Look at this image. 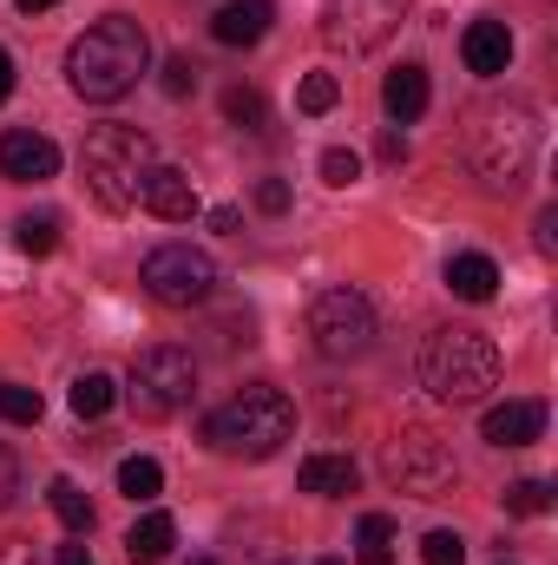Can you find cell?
<instances>
[{
  "label": "cell",
  "mask_w": 558,
  "mask_h": 565,
  "mask_svg": "<svg viewBox=\"0 0 558 565\" xmlns=\"http://www.w3.org/2000/svg\"><path fill=\"white\" fill-rule=\"evenodd\" d=\"M144 73H151V40H144V26L132 13H106V20L86 26V33L73 40V53H66V79H73V93L93 99V106L126 99Z\"/></svg>",
  "instance_id": "obj_1"
},
{
  "label": "cell",
  "mask_w": 558,
  "mask_h": 565,
  "mask_svg": "<svg viewBox=\"0 0 558 565\" xmlns=\"http://www.w3.org/2000/svg\"><path fill=\"white\" fill-rule=\"evenodd\" d=\"M539 158V113L526 99H493V106H473L466 119V164L480 171L486 191H513L526 184Z\"/></svg>",
  "instance_id": "obj_2"
},
{
  "label": "cell",
  "mask_w": 558,
  "mask_h": 565,
  "mask_svg": "<svg viewBox=\"0 0 558 565\" xmlns=\"http://www.w3.org/2000/svg\"><path fill=\"white\" fill-rule=\"evenodd\" d=\"M420 382H427V395L447 402V408L486 402V395L500 388V349H493V335H486V329H466V322L427 335V349H420Z\"/></svg>",
  "instance_id": "obj_3"
},
{
  "label": "cell",
  "mask_w": 558,
  "mask_h": 565,
  "mask_svg": "<svg viewBox=\"0 0 558 565\" xmlns=\"http://www.w3.org/2000/svg\"><path fill=\"white\" fill-rule=\"evenodd\" d=\"M289 427H296L289 395L270 388V382H250L244 395H230V402L204 422V440H211L224 460H270L282 440H289Z\"/></svg>",
  "instance_id": "obj_4"
},
{
  "label": "cell",
  "mask_w": 558,
  "mask_h": 565,
  "mask_svg": "<svg viewBox=\"0 0 558 565\" xmlns=\"http://www.w3.org/2000/svg\"><path fill=\"white\" fill-rule=\"evenodd\" d=\"M151 139L139 126H99L86 151H79V171H86V191L106 204V211H132L144 198V178H151Z\"/></svg>",
  "instance_id": "obj_5"
},
{
  "label": "cell",
  "mask_w": 558,
  "mask_h": 565,
  "mask_svg": "<svg viewBox=\"0 0 558 565\" xmlns=\"http://www.w3.org/2000/svg\"><path fill=\"white\" fill-rule=\"evenodd\" d=\"M309 342H315V355H329V362L368 355V349H375V309H368V296L348 289V282L322 289V296L309 302Z\"/></svg>",
  "instance_id": "obj_6"
},
{
  "label": "cell",
  "mask_w": 558,
  "mask_h": 565,
  "mask_svg": "<svg viewBox=\"0 0 558 565\" xmlns=\"http://www.w3.org/2000/svg\"><path fill=\"white\" fill-rule=\"evenodd\" d=\"M126 395H132L139 422H164V415H178V408L197 395V362H191V349H178V342L144 349L139 362H132Z\"/></svg>",
  "instance_id": "obj_7"
},
{
  "label": "cell",
  "mask_w": 558,
  "mask_h": 565,
  "mask_svg": "<svg viewBox=\"0 0 558 565\" xmlns=\"http://www.w3.org/2000/svg\"><path fill=\"white\" fill-rule=\"evenodd\" d=\"M382 473L395 480V493H415V500H440V493L460 487V460H453V447L433 440V434H420V427L415 434H401V440H388Z\"/></svg>",
  "instance_id": "obj_8"
},
{
  "label": "cell",
  "mask_w": 558,
  "mask_h": 565,
  "mask_svg": "<svg viewBox=\"0 0 558 565\" xmlns=\"http://www.w3.org/2000/svg\"><path fill=\"white\" fill-rule=\"evenodd\" d=\"M144 289H151V302H164V309H197V302H211V289H217V264H211L204 250H191V244H158V250L144 257Z\"/></svg>",
  "instance_id": "obj_9"
},
{
  "label": "cell",
  "mask_w": 558,
  "mask_h": 565,
  "mask_svg": "<svg viewBox=\"0 0 558 565\" xmlns=\"http://www.w3.org/2000/svg\"><path fill=\"white\" fill-rule=\"evenodd\" d=\"M401 20H408V0H329L322 7V40L335 53H375Z\"/></svg>",
  "instance_id": "obj_10"
},
{
  "label": "cell",
  "mask_w": 558,
  "mask_h": 565,
  "mask_svg": "<svg viewBox=\"0 0 558 565\" xmlns=\"http://www.w3.org/2000/svg\"><path fill=\"white\" fill-rule=\"evenodd\" d=\"M60 171V145L46 132H0V178L13 184H46Z\"/></svg>",
  "instance_id": "obj_11"
},
{
  "label": "cell",
  "mask_w": 558,
  "mask_h": 565,
  "mask_svg": "<svg viewBox=\"0 0 558 565\" xmlns=\"http://www.w3.org/2000/svg\"><path fill=\"white\" fill-rule=\"evenodd\" d=\"M139 204L151 217H164V224H191V217H197V184H191V171H178V164H151Z\"/></svg>",
  "instance_id": "obj_12"
},
{
  "label": "cell",
  "mask_w": 558,
  "mask_h": 565,
  "mask_svg": "<svg viewBox=\"0 0 558 565\" xmlns=\"http://www.w3.org/2000/svg\"><path fill=\"white\" fill-rule=\"evenodd\" d=\"M460 60H466V73L500 79V73L513 66V33H506V20H473V26L460 33Z\"/></svg>",
  "instance_id": "obj_13"
},
{
  "label": "cell",
  "mask_w": 558,
  "mask_h": 565,
  "mask_svg": "<svg viewBox=\"0 0 558 565\" xmlns=\"http://www.w3.org/2000/svg\"><path fill=\"white\" fill-rule=\"evenodd\" d=\"M277 20V0H224L217 20H211V40L217 46H257Z\"/></svg>",
  "instance_id": "obj_14"
},
{
  "label": "cell",
  "mask_w": 558,
  "mask_h": 565,
  "mask_svg": "<svg viewBox=\"0 0 558 565\" xmlns=\"http://www.w3.org/2000/svg\"><path fill=\"white\" fill-rule=\"evenodd\" d=\"M546 434V402H500L486 408V440L493 447H533Z\"/></svg>",
  "instance_id": "obj_15"
},
{
  "label": "cell",
  "mask_w": 558,
  "mask_h": 565,
  "mask_svg": "<svg viewBox=\"0 0 558 565\" xmlns=\"http://www.w3.org/2000/svg\"><path fill=\"white\" fill-rule=\"evenodd\" d=\"M427 66H395L388 79H382V106H388V119L395 126H415L420 113H427Z\"/></svg>",
  "instance_id": "obj_16"
},
{
  "label": "cell",
  "mask_w": 558,
  "mask_h": 565,
  "mask_svg": "<svg viewBox=\"0 0 558 565\" xmlns=\"http://www.w3.org/2000/svg\"><path fill=\"white\" fill-rule=\"evenodd\" d=\"M355 460H342V454H309L302 467H296V487L302 493H322V500H342V493H355Z\"/></svg>",
  "instance_id": "obj_17"
},
{
  "label": "cell",
  "mask_w": 558,
  "mask_h": 565,
  "mask_svg": "<svg viewBox=\"0 0 558 565\" xmlns=\"http://www.w3.org/2000/svg\"><path fill=\"white\" fill-rule=\"evenodd\" d=\"M447 289H453L460 302H493V289H500V264L480 257V250H460V257L447 264Z\"/></svg>",
  "instance_id": "obj_18"
},
{
  "label": "cell",
  "mask_w": 558,
  "mask_h": 565,
  "mask_svg": "<svg viewBox=\"0 0 558 565\" xmlns=\"http://www.w3.org/2000/svg\"><path fill=\"white\" fill-rule=\"evenodd\" d=\"M395 546H401L395 520H388V513H362V526H355V559L362 565H395Z\"/></svg>",
  "instance_id": "obj_19"
},
{
  "label": "cell",
  "mask_w": 558,
  "mask_h": 565,
  "mask_svg": "<svg viewBox=\"0 0 558 565\" xmlns=\"http://www.w3.org/2000/svg\"><path fill=\"white\" fill-rule=\"evenodd\" d=\"M171 540H178V526H171V513H144L139 526L126 533V553L139 565H158L164 553H171Z\"/></svg>",
  "instance_id": "obj_20"
},
{
  "label": "cell",
  "mask_w": 558,
  "mask_h": 565,
  "mask_svg": "<svg viewBox=\"0 0 558 565\" xmlns=\"http://www.w3.org/2000/svg\"><path fill=\"white\" fill-rule=\"evenodd\" d=\"M66 402H73V415H79V422H99V415L119 402V382H112L106 369H86V375L73 382V395H66Z\"/></svg>",
  "instance_id": "obj_21"
},
{
  "label": "cell",
  "mask_w": 558,
  "mask_h": 565,
  "mask_svg": "<svg viewBox=\"0 0 558 565\" xmlns=\"http://www.w3.org/2000/svg\"><path fill=\"white\" fill-rule=\"evenodd\" d=\"M46 500H53V513H60V526H66L73 540H86V533H93V500H86V487H79V480H53V487H46Z\"/></svg>",
  "instance_id": "obj_22"
},
{
  "label": "cell",
  "mask_w": 558,
  "mask_h": 565,
  "mask_svg": "<svg viewBox=\"0 0 558 565\" xmlns=\"http://www.w3.org/2000/svg\"><path fill=\"white\" fill-rule=\"evenodd\" d=\"M119 493H126L132 507L158 500V493H164V467H158L151 454H132V460H119Z\"/></svg>",
  "instance_id": "obj_23"
},
{
  "label": "cell",
  "mask_w": 558,
  "mask_h": 565,
  "mask_svg": "<svg viewBox=\"0 0 558 565\" xmlns=\"http://www.w3.org/2000/svg\"><path fill=\"white\" fill-rule=\"evenodd\" d=\"M335 99H342V79H335V73H309V79L296 86V113H309V119L335 113Z\"/></svg>",
  "instance_id": "obj_24"
},
{
  "label": "cell",
  "mask_w": 558,
  "mask_h": 565,
  "mask_svg": "<svg viewBox=\"0 0 558 565\" xmlns=\"http://www.w3.org/2000/svg\"><path fill=\"white\" fill-rule=\"evenodd\" d=\"M13 244H20L26 257H46V250L60 244V217H53V211H33V217H20V224H13Z\"/></svg>",
  "instance_id": "obj_25"
},
{
  "label": "cell",
  "mask_w": 558,
  "mask_h": 565,
  "mask_svg": "<svg viewBox=\"0 0 558 565\" xmlns=\"http://www.w3.org/2000/svg\"><path fill=\"white\" fill-rule=\"evenodd\" d=\"M224 119H230L237 132H264V93H257V86H230V93H224Z\"/></svg>",
  "instance_id": "obj_26"
},
{
  "label": "cell",
  "mask_w": 558,
  "mask_h": 565,
  "mask_svg": "<svg viewBox=\"0 0 558 565\" xmlns=\"http://www.w3.org/2000/svg\"><path fill=\"white\" fill-rule=\"evenodd\" d=\"M46 415V402H40V388H20V382H0V422H20L33 427Z\"/></svg>",
  "instance_id": "obj_27"
},
{
  "label": "cell",
  "mask_w": 558,
  "mask_h": 565,
  "mask_svg": "<svg viewBox=\"0 0 558 565\" xmlns=\"http://www.w3.org/2000/svg\"><path fill=\"white\" fill-rule=\"evenodd\" d=\"M506 513H519V520L552 513V487H546V480H513V487H506Z\"/></svg>",
  "instance_id": "obj_28"
},
{
  "label": "cell",
  "mask_w": 558,
  "mask_h": 565,
  "mask_svg": "<svg viewBox=\"0 0 558 565\" xmlns=\"http://www.w3.org/2000/svg\"><path fill=\"white\" fill-rule=\"evenodd\" d=\"M355 178H362V158H355L348 145H329V151H322V184H335V191H348Z\"/></svg>",
  "instance_id": "obj_29"
},
{
  "label": "cell",
  "mask_w": 558,
  "mask_h": 565,
  "mask_svg": "<svg viewBox=\"0 0 558 565\" xmlns=\"http://www.w3.org/2000/svg\"><path fill=\"white\" fill-rule=\"evenodd\" d=\"M420 559H427V565H466V540L440 526V533H427V540H420Z\"/></svg>",
  "instance_id": "obj_30"
},
{
  "label": "cell",
  "mask_w": 558,
  "mask_h": 565,
  "mask_svg": "<svg viewBox=\"0 0 558 565\" xmlns=\"http://www.w3.org/2000/svg\"><path fill=\"white\" fill-rule=\"evenodd\" d=\"M164 93H171V99H191V93H197V66H191L184 53L164 60Z\"/></svg>",
  "instance_id": "obj_31"
},
{
  "label": "cell",
  "mask_w": 558,
  "mask_h": 565,
  "mask_svg": "<svg viewBox=\"0 0 558 565\" xmlns=\"http://www.w3.org/2000/svg\"><path fill=\"white\" fill-rule=\"evenodd\" d=\"M257 211H270V217L289 211V184H282V178H264V184H257Z\"/></svg>",
  "instance_id": "obj_32"
},
{
  "label": "cell",
  "mask_w": 558,
  "mask_h": 565,
  "mask_svg": "<svg viewBox=\"0 0 558 565\" xmlns=\"http://www.w3.org/2000/svg\"><path fill=\"white\" fill-rule=\"evenodd\" d=\"M375 151H382V164H408V132H395V126H388V132L375 139Z\"/></svg>",
  "instance_id": "obj_33"
},
{
  "label": "cell",
  "mask_w": 558,
  "mask_h": 565,
  "mask_svg": "<svg viewBox=\"0 0 558 565\" xmlns=\"http://www.w3.org/2000/svg\"><path fill=\"white\" fill-rule=\"evenodd\" d=\"M533 231H539V250L552 257V250H558V204H546V211H539V224H533Z\"/></svg>",
  "instance_id": "obj_34"
},
{
  "label": "cell",
  "mask_w": 558,
  "mask_h": 565,
  "mask_svg": "<svg viewBox=\"0 0 558 565\" xmlns=\"http://www.w3.org/2000/svg\"><path fill=\"white\" fill-rule=\"evenodd\" d=\"M237 224H244V217H237V204H217V211H211V231H224V237H230Z\"/></svg>",
  "instance_id": "obj_35"
},
{
  "label": "cell",
  "mask_w": 558,
  "mask_h": 565,
  "mask_svg": "<svg viewBox=\"0 0 558 565\" xmlns=\"http://www.w3.org/2000/svg\"><path fill=\"white\" fill-rule=\"evenodd\" d=\"M7 493H13V454L0 447V507H7Z\"/></svg>",
  "instance_id": "obj_36"
},
{
  "label": "cell",
  "mask_w": 558,
  "mask_h": 565,
  "mask_svg": "<svg viewBox=\"0 0 558 565\" xmlns=\"http://www.w3.org/2000/svg\"><path fill=\"white\" fill-rule=\"evenodd\" d=\"M60 565H93V553L86 546H60Z\"/></svg>",
  "instance_id": "obj_37"
},
{
  "label": "cell",
  "mask_w": 558,
  "mask_h": 565,
  "mask_svg": "<svg viewBox=\"0 0 558 565\" xmlns=\"http://www.w3.org/2000/svg\"><path fill=\"white\" fill-rule=\"evenodd\" d=\"M7 93H13V60L0 53V106H7Z\"/></svg>",
  "instance_id": "obj_38"
},
{
  "label": "cell",
  "mask_w": 558,
  "mask_h": 565,
  "mask_svg": "<svg viewBox=\"0 0 558 565\" xmlns=\"http://www.w3.org/2000/svg\"><path fill=\"white\" fill-rule=\"evenodd\" d=\"M20 13H46V7H60V0H13Z\"/></svg>",
  "instance_id": "obj_39"
},
{
  "label": "cell",
  "mask_w": 558,
  "mask_h": 565,
  "mask_svg": "<svg viewBox=\"0 0 558 565\" xmlns=\"http://www.w3.org/2000/svg\"><path fill=\"white\" fill-rule=\"evenodd\" d=\"M322 565H342V559H322Z\"/></svg>",
  "instance_id": "obj_40"
},
{
  "label": "cell",
  "mask_w": 558,
  "mask_h": 565,
  "mask_svg": "<svg viewBox=\"0 0 558 565\" xmlns=\"http://www.w3.org/2000/svg\"><path fill=\"white\" fill-rule=\"evenodd\" d=\"M197 565H217V559H197Z\"/></svg>",
  "instance_id": "obj_41"
}]
</instances>
